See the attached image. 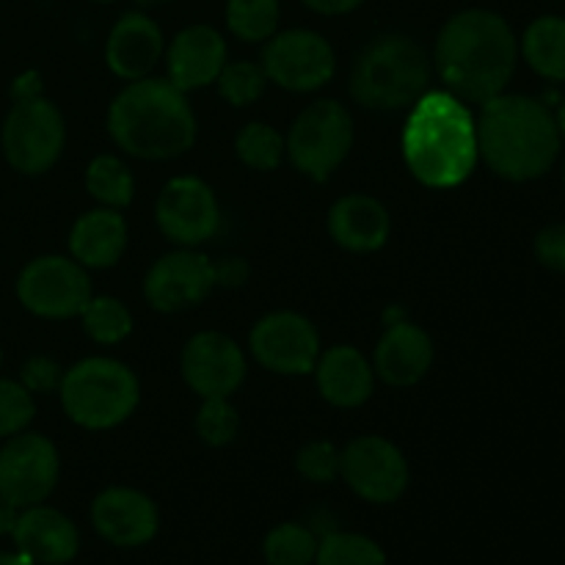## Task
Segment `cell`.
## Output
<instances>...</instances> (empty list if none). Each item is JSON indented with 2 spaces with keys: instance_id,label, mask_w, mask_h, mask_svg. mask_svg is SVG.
<instances>
[{
  "instance_id": "1",
  "label": "cell",
  "mask_w": 565,
  "mask_h": 565,
  "mask_svg": "<svg viewBox=\"0 0 565 565\" xmlns=\"http://www.w3.org/2000/svg\"><path fill=\"white\" fill-rule=\"evenodd\" d=\"M445 92L461 103L483 105L500 97L519 64V39L511 22L491 9L456 11L441 25L434 47Z\"/></svg>"
},
{
  "instance_id": "2",
  "label": "cell",
  "mask_w": 565,
  "mask_h": 565,
  "mask_svg": "<svg viewBox=\"0 0 565 565\" xmlns=\"http://www.w3.org/2000/svg\"><path fill=\"white\" fill-rule=\"evenodd\" d=\"M475 121L480 158L502 180H539L561 158L563 136L555 114L541 99L502 92L483 103Z\"/></svg>"
},
{
  "instance_id": "3",
  "label": "cell",
  "mask_w": 565,
  "mask_h": 565,
  "mask_svg": "<svg viewBox=\"0 0 565 565\" xmlns=\"http://www.w3.org/2000/svg\"><path fill=\"white\" fill-rule=\"evenodd\" d=\"M408 171L428 188H456L478 166V121L450 92H425L412 105L403 130Z\"/></svg>"
},
{
  "instance_id": "4",
  "label": "cell",
  "mask_w": 565,
  "mask_h": 565,
  "mask_svg": "<svg viewBox=\"0 0 565 565\" xmlns=\"http://www.w3.org/2000/svg\"><path fill=\"white\" fill-rule=\"evenodd\" d=\"M108 132L132 158L171 160L196 143L199 125L182 88L163 77H141L110 103Z\"/></svg>"
},
{
  "instance_id": "5",
  "label": "cell",
  "mask_w": 565,
  "mask_h": 565,
  "mask_svg": "<svg viewBox=\"0 0 565 565\" xmlns=\"http://www.w3.org/2000/svg\"><path fill=\"white\" fill-rule=\"evenodd\" d=\"M434 61L406 33H381L364 44L351 72V97L370 110L412 108L428 92Z\"/></svg>"
},
{
  "instance_id": "6",
  "label": "cell",
  "mask_w": 565,
  "mask_h": 565,
  "mask_svg": "<svg viewBox=\"0 0 565 565\" xmlns=\"http://www.w3.org/2000/svg\"><path fill=\"white\" fill-rule=\"evenodd\" d=\"M61 406L66 417L88 430H108L125 423L138 406L141 386L136 373L116 359L92 356L61 379Z\"/></svg>"
},
{
  "instance_id": "7",
  "label": "cell",
  "mask_w": 565,
  "mask_h": 565,
  "mask_svg": "<svg viewBox=\"0 0 565 565\" xmlns=\"http://www.w3.org/2000/svg\"><path fill=\"white\" fill-rule=\"evenodd\" d=\"M287 154L303 177L326 182L353 147V119L337 99H318L298 114L290 136L285 138Z\"/></svg>"
},
{
  "instance_id": "8",
  "label": "cell",
  "mask_w": 565,
  "mask_h": 565,
  "mask_svg": "<svg viewBox=\"0 0 565 565\" xmlns=\"http://www.w3.org/2000/svg\"><path fill=\"white\" fill-rule=\"evenodd\" d=\"M3 154L9 166L20 174H44L58 163L66 143L64 116L42 94L17 99L0 132Z\"/></svg>"
},
{
  "instance_id": "9",
  "label": "cell",
  "mask_w": 565,
  "mask_h": 565,
  "mask_svg": "<svg viewBox=\"0 0 565 565\" xmlns=\"http://www.w3.org/2000/svg\"><path fill=\"white\" fill-rule=\"evenodd\" d=\"M17 298L36 318H75L92 301V279L77 259L44 254L17 276Z\"/></svg>"
},
{
  "instance_id": "10",
  "label": "cell",
  "mask_w": 565,
  "mask_h": 565,
  "mask_svg": "<svg viewBox=\"0 0 565 565\" xmlns=\"http://www.w3.org/2000/svg\"><path fill=\"white\" fill-rule=\"evenodd\" d=\"M265 77L287 92H318L334 77L337 55L334 47L309 28L276 31L263 47Z\"/></svg>"
},
{
  "instance_id": "11",
  "label": "cell",
  "mask_w": 565,
  "mask_h": 565,
  "mask_svg": "<svg viewBox=\"0 0 565 565\" xmlns=\"http://www.w3.org/2000/svg\"><path fill=\"white\" fill-rule=\"evenodd\" d=\"M58 475L61 458L47 436L22 430L0 447V497L20 511L42 505L58 486Z\"/></svg>"
},
{
  "instance_id": "12",
  "label": "cell",
  "mask_w": 565,
  "mask_h": 565,
  "mask_svg": "<svg viewBox=\"0 0 565 565\" xmlns=\"http://www.w3.org/2000/svg\"><path fill=\"white\" fill-rule=\"evenodd\" d=\"M340 478L356 497L373 505L397 502L408 489V461L384 436H359L342 450Z\"/></svg>"
},
{
  "instance_id": "13",
  "label": "cell",
  "mask_w": 565,
  "mask_h": 565,
  "mask_svg": "<svg viewBox=\"0 0 565 565\" xmlns=\"http://www.w3.org/2000/svg\"><path fill=\"white\" fill-rule=\"evenodd\" d=\"M254 359L279 375L312 373L320 356L318 329L298 312H270L257 320L248 337Z\"/></svg>"
},
{
  "instance_id": "14",
  "label": "cell",
  "mask_w": 565,
  "mask_h": 565,
  "mask_svg": "<svg viewBox=\"0 0 565 565\" xmlns=\"http://www.w3.org/2000/svg\"><path fill=\"white\" fill-rule=\"evenodd\" d=\"M160 232L182 248L210 241L221 224V207L213 188L199 177H174L160 191L154 204Z\"/></svg>"
},
{
  "instance_id": "15",
  "label": "cell",
  "mask_w": 565,
  "mask_h": 565,
  "mask_svg": "<svg viewBox=\"0 0 565 565\" xmlns=\"http://www.w3.org/2000/svg\"><path fill=\"white\" fill-rule=\"evenodd\" d=\"M215 265L193 248L163 254L143 279V296L158 312H182L213 292Z\"/></svg>"
},
{
  "instance_id": "16",
  "label": "cell",
  "mask_w": 565,
  "mask_h": 565,
  "mask_svg": "<svg viewBox=\"0 0 565 565\" xmlns=\"http://www.w3.org/2000/svg\"><path fill=\"white\" fill-rule=\"evenodd\" d=\"M182 379L199 397H230L246 379V356L232 337L199 331L182 351Z\"/></svg>"
},
{
  "instance_id": "17",
  "label": "cell",
  "mask_w": 565,
  "mask_h": 565,
  "mask_svg": "<svg viewBox=\"0 0 565 565\" xmlns=\"http://www.w3.org/2000/svg\"><path fill=\"white\" fill-rule=\"evenodd\" d=\"M92 524L108 544L136 550L158 535V505L143 491L110 486L92 502Z\"/></svg>"
},
{
  "instance_id": "18",
  "label": "cell",
  "mask_w": 565,
  "mask_h": 565,
  "mask_svg": "<svg viewBox=\"0 0 565 565\" xmlns=\"http://www.w3.org/2000/svg\"><path fill=\"white\" fill-rule=\"evenodd\" d=\"M163 31L149 17V11L141 9L125 11L114 22L108 42H105V61H108L110 72L130 83L149 77V72L163 58Z\"/></svg>"
},
{
  "instance_id": "19",
  "label": "cell",
  "mask_w": 565,
  "mask_h": 565,
  "mask_svg": "<svg viewBox=\"0 0 565 565\" xmlns=\"http://www.w3.org/2000/svg\"><path fill=\"white\" fill-rule=\"evenodd\" d=\"M226 64V42L213 25H188L166 50L169 81L182 92H196L218 81Z\"/></svg>"
},
{
  "instance_id": "20",
  "label": "cell",
  "mask_w": 565,
  "mask_h": 565,
  "mask_svg": "<svg viewBox=\"0 0 565 565\" xmlns=\"http://www.w3.org/2000/svg\"><path fill=\"white\" fill-rule=\"evenodd\" d=\"M11 539L17 552H22L33 565H66L75 561L81 550V533L75 522L47 505L20 511Z\"/></svg>"
},
{
  "instance_id": "21",
  "label": "cell",
  "mask_w": 565,
  "mask_h": 565,
  "mask_svg": "<svg viewBox=\"0 0 565 565\" xmlns=\"http://www.w3.org/2000/svg\"><path fill=\"white\" fill-rule=\"evenodd\" d=\"M434 364V342L428 331L408 320L386 326L384 337L375 345L373 370L390 386H414L428 375Z\"/></svg>"
},
{
  "instance_id": "22",
  "label": "cell",
  "mask_w": 565,
  "mask_h": 565,
  "mask_svg": "<svg viewBox=\"0 0 565 565\" xmlns=\"http://www.w3.org/2000/svg\"><path fill=\"white\" fill-rule=\"evenodd\" d=\"M315 379L323 401L337 408H359L373 397L375 370L359 348L334 345L320 353L315 364Z\"/></svg>"
},
{
  "instance_id": "23",
  "label": "cell",
  "mask_w": 565,
  "mask_h": 565,
  "mask_svg": "<svg viewBox=\"0 0 565 565\" xmlns=\"http://www.w3.org/2000/svg\"><path fill=\"white\" fill-rule=\"evenodd\" d=\"M392 218L379 199L367 193H351L329 210V235L337 246L353 254L379 252L390 241Z\"/></svg>"
},
{
  "instance_id": "24",
  "label": "cell",
  "mask_w": 565,
  "mask_h": 565,
  "mask_svg": "<svg viewBox=\"0 0 565 565\" xmlns=\"http://www.w3.org/2000/svg\"><path fill=\"white\" fill-rule=\"evenodd\" d=\"M127 248V221L119 210L97 207L81 215L70 232L72 259L83 268H110Z\"/></svg>"
},
{
  "instance_id": "25",
  "label": "cell",
  "mask_w": 565,
  "mask_h": 565,
  "mask_svg": "<svg viewBox=\"0 0 565 565\" xmlns=\"http://www.w3.org/2000/svg\"><path fill=\"white\" fill-rule=\"evenodd\" d=\"M519 55L530 70L546 81H565V17L544 14L524 28L519 39Z\"/></svg>"
},
{
  "instance_id": "26",
  "label": "cell",
  "mask_w": 565,
  "mask_h": 565,
  "mask_svg": "<svg viewBox=\"0 0 565 565\" xmlns=\"http://www.w3.org/2000/svg\"><path fill=\"white\" fill-rule=\"evenodd\" d=\"M86 191L92 193L94 202H99V207L121 210L132 202L136 180L119 158L99 154L86 169Z\"/></svg>"
},
{
  "instance_id": "27",
  "label": "cell",
  "mask_w": 565,
  "mask_h": 565,
  "mask_svg": "<svg viewBox=\"0 0 565 565\" xmlns=\"http://www.w3.org/2000/svg\"><path fill=\"white\" fill-rule=\"evenodd\" d=\"M281 0H226V25L241 42H268L279 31Z\"/></svg>"
},
{
  "instance_id": "28",
  "label": "cell",
  "mask_w": 565,
  "mask_h": 565,
  "mask_svg": "<svg viewBox=\"0 0 565 565\" xmlns=\"http://www.w3.org/2000/svg\"><path fill=\"white\" fill-rule=\"evenodd\" d=\"M263 555L268 565H315L318 539L298 522H285L265 535Z\"/></svg>"
},
{
  "instance_id": "29",
  "label": "cell",
  "mask_w": 565,
  "mask_h": 565,
  "mask_svg": "<svg viewBox=\"0 0 565 565\" xmlns=\"http://www.w3.org/2000/svg\"><path fill=\"white\" fill-rule=\"evenodd\" d=\"M83 329L99 345H116L132 331V315L119 298L114 296H92L86 309L81 312Z\"/></svg>"
},
{
  "instance_id": "30",
  "label": "cell",
  "mask_w": 565,
  "mask_h": 565,
  "mask_svg": "<svg viewBox=\"0 0 565 565\" xmlns=\"http://www.w3.org/2000/svg\"><path fill=\"white\" fill-rule=\"evenodd\" d=\"M235 152L248 169L274 171L279 169V163L285 160L287 147L281 132H276L274 127L265 125V121H252V125H246L237 132Z\"/></svg>"
},
{
  "instance_id": "31",
  "label": "cell",
  "mask_w": 565,
  "mask_h": 565,
  "mask_svg": "<svg viewBox=\"0 0 565 565\" xmlns=\"http://www.w3.org/2000/svg\"><path fill=\"white\" fill-rule=\"evenodd\" d=\"M315 565H386V555L362 533H329L318 541Z\"/></svg>"
},
{
  "instance_id": "32",
  "label": "cell",
  "mask_w": 565,
  "mask_h": 565,
  "mask_svg": "<svg viewBox=\"0 0 565 565\" xmlns=\"http://www.w3.org/2000/svg\"><path fill=\"white\" fill-rule=\"evenodd\" d=\"M218 92L235 108H246L263 97L268 77H265L263 66L254 61H226L224 70L218 75Z\"/></svg>"
},
{
  "instance_id": "33",
  "label": "cell",
  "mask_w": 565,
  "mask_h": 565,
  "mask_svg": "<svg viewBox=\"0 0 565 565\" xmlns=\"http://www.w3.org/2000/svg\"><path fill=\"white\" fill-rule=\"evenodd\" d=\"M237 428H241V417H237L230 397H204L202 408L196 414V434L204 445H230L237 436Z\"/></svg>"
},
{
  "instance_id": "34",
  "label": "cell",
  "mask_w": 565,
  "mask_h": 565,
  "mask_svg": "<svg viewBox=\"0 0 565 565\" xmlns=\"http://www.w3.org/2000/svg\"><path fill=\"white\" fill-rule=\"evenodd\" d=\"M36 414L33 395L20 381L0 379V439L22 434Z\"/></svg>"
},
{
  "instance_id": "35",
  "label": "cell",
  "mask_w": 565,
  "mask_h": 565,
  "mask_svg": "<svg viewBox=\"0 0 565 565\" xmlns=\"http://www.w3.org/2000/svg\"><path fill=\"white\" fill-rule=\"evenodd\" d=\"M296 469L309 483H334L342 469V450H337L331 441H309L298 450Z\"/></svg>"
},
{
  "instance_id": "36",
  "label": "cell",
  "mask_w": 565,
  "mask_h": 565,
  "mask_svg": "<svg viewBox=\"0 0 565 565\" xmlns=\"http://www.w3.org/2000/svg\"><path fill=\"white\" fill-rule=\"evenodd\" d=\"M61 379H64V373H61L58 362H53L50 356H33L22 364L20 384L31 395H36V392L39 395H44V392H58Z\"/></svg>"
},
{
  "instance_id": "37",
  "label": "cell",
  "mask_w": 565,
  "mask_h": 565,
  "mask_svg": "<svg viewBox=\"0 0 565 565\" xmlns=\"http://www.w3.org/2000/svg\"><path fill=\"white\" fill-rule=\"evenodd\" d=\"M535 257L544 268L565 274V224H552L535 237Z\"/></svg>"
},
{
  "instance_id": "38",
  "label": "cell",
  "mask_w": 565,
  "mask_h": 565,
  "mask_svg": "<svg viewBox=\"0 0 565 565\" xmlns=\"http://www.w3.org/2000/svg\"><path fill=\"white\" fill-rule=\"evenodd\" d=\"M215 265V285H226V287H235L243 285L248 276V265L237 257H226Z\"/></svg>"
},
{
  "instance_id": "39",
  "label": "cell",
  "mask_w": 565,
  "mask_h": 565,
  "mask_svg": "<svg viewBox=\"0 0 565 565\" xmlns=\"http://www.w3.org/2000/svg\"><path fill=\"white\" fill-rule=\"evenodd\" d=\"M309 11L323 17H340V14H351L356 11L364 0H301Z\"/></svg>"
},
{
  "instance_id": "40",
  "label": "cell",
  "mask_w": 565,
  "mask_h": 565,
  "mask_svg": "<svg viewBox=\"0 0 565 565\" xmlns=\"http://www.w3.org/2000/svg\"><path fill=\"white\" fill-rule=\"evenodd\" d=\"M36 94H42V81H39L36 72H25V75H20L14 81V86H11V97L17 99H28V97H36Z\"/></svg>"
},
{
  "instance_id": "41",
  "label": "cell",
  "mask_w": 565,
  "mask_h": 565,
  "mask_svg": "<svg viewBox=\"0 0 565 565\" xmlns=\"http://www.w3.org/2000/svg\"><path fill=\"white\" fill-rule=\"evenodd\" d=\"M17 519H20V508H14L11 502H6L3 497H0V539L14 533Z\"/></svg>"
},
{
  "instance_id": "42",
  "label": "cell",
  "mask_w": 565,
  "mask_h": 565,
  "mask_svg": "<svg viewBox=\"0 0 565 565\" xmlns=\"http://www.w3.org/2000/svg\"><path fill=\"white\" fill-rule=\"evenodd\" d=\"M0 565H33L22 552H0Z\"/></svg>"
},
{
  "instance_id": "43",
  "label": "cell",
  "mask_w": 565,
  "mask_h": 565,
  "mask_svg": "<svg viewBox=\"0 0 565 565\" xmlns=\"http://www.w3.org/2000/svg\"><path fill=\"white\" fill-rule=\"evenodd\" d=\"M166 3H171V0H136V6L141 11H152V9H163Z\"/></svg>"
},
{
  "instance_id": "44",
  "label": "cell",
  "mask_w": 565,
  "mask_h": 565,
  "mask_svg": "<svg viewBox=\"0 0 565 565\" xmlns=\"http://www.w3.org/2000/svg\"><path fill=\"white\" fill-rule=\"evenodd\" d=\"M555 121H557V130H561V136L565 138V97L561 99V105H557Z\"/></svg>"
},
{
  "instance_id": "45",
  "label": "cell",
  "mask_w": 565,
  "mask_h": 565,
  "mask_svg": "<svg viewBox=\"0 0 565 565\" xmlns=\"http://www.w3.org/2000/svg\"><path fill=\"white\" fill-rule=\"evenodd\" d=\"M92 3H103L105 6V3H114V0H92Z\"/></svg>"
},
{
  "instance_id": "46",
  "label": "cell",
  "mask_w": 565,
  "mask_h": 565,
  "mask_svg": "<svg viewBox=\"0 0 565 565\" xmlns=\"http://www.w3.org/2000/svg\"><path fill=\"white\" fill-rule=\"evenodd\" d=\"M0 364H3V351H0Z\"/></svg>"
},
{
  "instance_id": "47",
  "label": "cell",
  "mask_w": 565,
  "mask_h": 565,
  "mask_svg": "<svg viewBox=\"0 0 565 565\" xmlns=\"http://www.w3.org/2000/svg\"><path fill=\"white\" fill-rule=\"evenodd\" d=\"M563 185H565V166H563Z\"/></svg>"
}]
</instances>
